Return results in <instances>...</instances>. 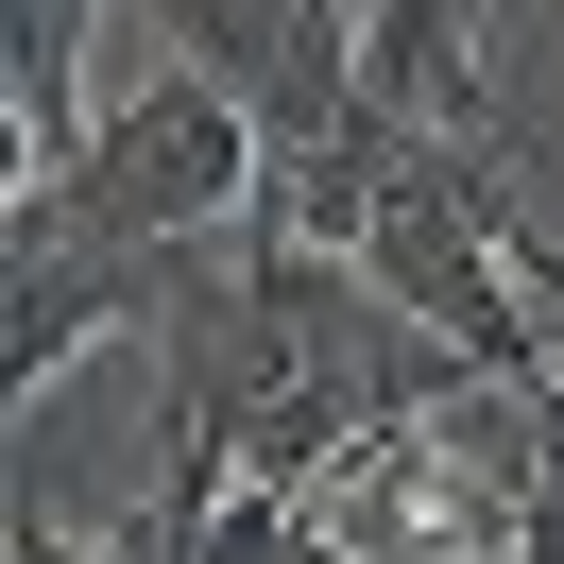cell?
<instances>
[{
  "mask_svg": "<svg viewBox=\"0 0 564 564\" xmlns=\"http://www.w3.org/2000/svg\"><path fill=\"white\" fill-rule=\"evenodd\" d=\"M69 188H86L138 257H206V240H240V223L274 206V138H257L240 86H206L188 52H154L138 86H104V120H86V172H69Z\"/></svg>",
  "mask_w": 564,
  "mask_h": 564,
  "instance_id": "obj_1",
  "label": "cell"
},
{
  "mask_svg": "<svg viewBox=\"0 0 564 564\" xmlns=\"http://www.w3.org/2000/svg\"><path fill=\"white\" fill-rule=\"evenodd\" d=\"M359 104L445 154H496V0H359Z\"/></svg>",
  "mask_w": 564,
  "mask_h": 564,
  "instance_id": "obj_2",
  "label": "cell"
},
{
  "mask_svg": "<svg viewBox=\"0 0 564 564\" xmlns=\"http://www.w3.org/2000/svg\"><path fill=\"white\" fill-rule=\"evenodd\" d=\"M513 564H564V462L530 479V530H513Z\"/></svg>",
  "mask_w": 564,
  "mask_h": 564,
  "instance_id": "obj_3",
  "label": "cell"
}]
</instances>
